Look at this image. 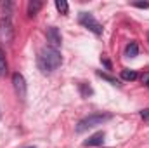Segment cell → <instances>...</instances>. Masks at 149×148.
I'll use <instances>...</instances> for the list:
<instances>
[{
    "label": "cell",
    "mask_w": 149,
    "mask_h": 148,
    "mask_svg": "<svg viewBox=\"0 0 149 148\" xmlns=\"http://www.w3.org/2000/svg\"><path fill=\"white\" fill-rule=\"evenodd\" d=\"M38 68L42 70V73H52L54 70H57L63 63V58L61 54L57 52V49H52V47H45L40 51L38 54Z\"/></svg>",
    "instance_id": "obj_1"
},
{
    "label": "cell",
    "mask_w": 149,
    "mask_h": 148,
    "mask_svg": "<svg viewBox=\"0 0 149 148\" xmlns=\"http://www.w3.org/2000/svg\"><path fill=\"white\" fill-rule=\"evenodd\" d=\"M111 118H113L111 113H92V115L81 118V120L76 124L74 131H76L78 134H81V132H85V131H88V129H92V127L102 125L104 122H108V120H111Z\"/></svg>",
    "instance_id": "obj_2"
},
{
    "label": "cell",
    "mask_w": 149,
    "mask_h": 148,
    "mask_svg": "<svg viewBox=\"0 0 149 148\" xmlns=\"http://www.w3.org/2000/svg\"><path fill=\"white\" fill-rule=\"evenodd\" d=\"M78 21H80V25L81 26H85V28H88L92 33H95V35H101L102 33V25L90 14V12H80V16H78Z\"/></svg>",
    "instance_id": "obj_3"
},
{
    "label": "cell",
    "mask_w": 149,
    "mask_h": 148,
    "mask_svg": "<svg viewBox=\"0 0 149 148\" xmlns=\"http://www.w3.org/2000/svg\"><path fill=\"white\" fill-rule=\"evenodd\" d=\"M12 84H14L17 98H21L24 101L26 99V80H24V77L21 73H14L12 75Z\"/></svg>",
    "instance_id": "obj_4"
},
{
    "label": "cell",
    "mask_w": 149,
    "mask_h": 148,
    "mask_svg": "<svg viewBox=\"0 0 149 148\" xmlns=\"http://www.w3.org/2000/svg\"><path fill=\"white\" fill-rule=\"evenodd\" d=\"M47 40H49V44H50V47H52V49H57V47H61V44H63L61 32H59L56 26H50V28H47Z\"/></svg>",
    "instance_id": "obj_5"
},
{
    "label": "cell",
    "mask_w": 149,
    "mask_h": 148,
    "mask_svg": "<svg viewBox=\"0 0 149 148\" xmlns=\"http://www.w3.org/2000/svg\"><path fill=\"white\" fill-rule=\"evenodd\" d=\"M0 37L5 38V42L12 40V25H10L9 18H5V19L0 21Z\"/></svg>",
    "instance_id": "obj_6"
},
{
    "label": "cell",
    "mask_w": 149,
    "mask_h": 148,
    "mask_svg": "<svg viewBox=\"0 0 149 148\" xmlns=\"http://www.w3.org/2000/svg\"><path fill=\"white\" fill-rule=\"evenodd\" d=\"M102 143H104V132L99 131V132L92 134L87 141H83V147H99V145H102Z\"/></svg>",
    "instance_id": "obj_7"
},
{
    "label": "cell",
    "mask_w": 149,
    "mask_h": 148,
    "mask_svg": "<svg viewBox=\"0 0 149 148\" xmlns=\"http://www.w3.org/2000/svg\"><path fill=\"white\" fill-rule=\"evenodd\" d=\"M40 9H42V2H38V0H33V2H30V4H28V16H30V18L37 16Z\"/></svg>",
    "instance_id": "obj_8"
},
{
    "label": "cell",
    "mask_w": 149,
    "mask_h": 148,
    "mask_svg": "<svg viewBox=\"0 0 149 148\" xmlns=\"http://www.w3.org/2000/svg\"><path fill=\"white\" fill-rule=\"evenodd\" d=\"M139 54V45L135 44V42H130L128 45H127V49H125V56L127 58H135Z\"/></svg>",
    "instance_id": "obj_9"
},
{
    "label": "cell",
    "mask_w": 149,
    "mask_h": 148,
    "mask_svg": "<svg viewBox=\"0 0 149 148\" xmlns=\"http://www.w3.org/2000/svg\"><path fill=\"white\" fill-rule=\"evenodd\" d=\"M56 7H57V11H59L61 14H68L70 5H68V2H66V0H56Z\"/></svg>",
    "instance_id": "obj_10"
},
{
    "label": "cell",
    "mask_w": 149,
    "mask_h": 148,
    "mask_svg": "<svg viewBox=\"0 0 149 148\" xmlns=\"http://www.w3.org/2000/svg\"><path fill=\"white\" fill-rule=\"evenodd\" d=\"M5 73H7V61H5V54H3V51L0 49V77H3Z\"/></svg>",
    "instance_id": "obj_11"
},
{
    "label": "cell",
    "mask_w": 149,
    "mask_h": 148,
    "mask_svg": "<svg viewBox=\"0 0 149 148\" xmlns=\"http://www.w3.org/2000/svg\"><path fill=\"white\" fill-rule=\"evenodd\" d=\"M121 78L130 82V80H135V78H137V73H135L134 70H123V72H121Z\"/></svg>",
    "instance_id": "obj_12"
},
{
    "label": "cell",
    "mask_w": 149,
    "mask_h": 148,
    "mask_svg": "<svg viewBox=\"0 0 149 148\" xmlns=\"http://www.w3.org/2000/svg\"><path fill=\"white\" fill-rule=\"evenodd\" d=\"M97 75H99V77H102L104 80H108V82H109V84H113V85H120V82H118L116 78H113V77H109V75L102 73V72H97Z\"/></svg>",
    "instance_id": "obj_13"
},
{
    "label": "cell",
    "mask_w": 149,
    "mask_h": 148,
    "mask_svg": "<svg viewBox=\"0 0 149 148\" xmlns=\"http://www.w3.org/2000/svg\"><path fill=\"white\" fill-rule=\"evenodd\" d=\"M80 89H81V94H83V96H90V94H92V89H90V87H87L85 84H81V85H80Z\"/></svg>",
    "instance_id": "obj_14"
},
{
    "label": "cell",
    "mask_w": 149,
    "mask_h": 148,
    "mask_svg": "<svg viewBox=\"0 0 149 148\" xmlns=\"http://www.w3.org/2000/svg\"><path fill=\"white\" fill-rule=\"evenodd\" d=\"M134 5L139 7V9H149V2H135Z\"/></svg>",
    "instance_id": "obj_15"
},
{
    "label": "cell",
    "mask_w": 149,
    "mask_h": 148,
    "mask_svg": "<svg viewBox=\"0 0 149 148\" xmlns=\"http://www.w3.org/2000/svg\"><path fill=\"white\" fill-rule=\"evenodd\" d=\"M141 117H142V120L149 122V108H144V110L141 111Z\"/></svg>",
    "instance_id": "obj_16"
},
{
    "label": "cell",
    "mask_w": 149,
    "mask_h": 148,
    "mask_svg": "<svg viewBox=\"0 0 149 148\" xmlns=\"http://www.w3.org/2000/svg\"><path fill=\"white\" fill-rule=\"evenodd\" d=\"M144 82L148 84V87H149V75H146V77H144Z\"/></svg>",
    "instance_id": "obj_17"
},
{
    "label": "cell",
    "mask_w": 149,
    "mask_h": 148,
    "mask_svg": "<svg viewBox=\"0 0 149 148\" xmlns=\"http://www.w3.org/2000/svg\"><path fill=\"white\" fill-rule=\"evenodd\" d=\"M30 148H33V147H30Z\"/></svg>",
    "instance_id": "obj_18"
}]
</instances>
